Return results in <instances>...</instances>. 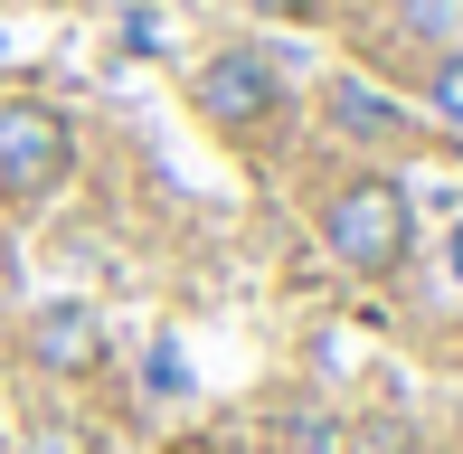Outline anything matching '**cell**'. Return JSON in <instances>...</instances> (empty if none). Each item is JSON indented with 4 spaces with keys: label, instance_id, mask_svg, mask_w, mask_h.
Returning <instances> with one entry per match:
<instances>
[{
    "label": "cell",
    "instance_id": "1",
    "mask_svg": "<svg viewBox=\"0 0 463 454\" xmlns=\"http://www.w3.org/2000/svg\"><path fill=\"white\" fill-rule=\"evenodd\" d=\"M312 227H322L331 265H350L360 284L397 275V265L416 256V199H407V180H388V171H350V180H331V190L312 199Z\"/></svg>",
    "mask_w": 463,
    "mask_h": 454
},
{
    "label": "cell",
    "instance_id": "2",
    "mask_svg": "<svg viewBox=\"0 0 463 454\" xmlns=\"http://www.w3.org/2000/svg\"><path fill=\"white\" fill-rule=\"evenodd\" d=\"M67 180H76V123L48 95H0V199L48 209Z\"/></svg>",
    "mask_w": 463,
    "mask_h": 454
},
{
    "label": "cell",
    "instance_id": "3",
    "mask_svg": "<svg viewBox=\"0 0 463 454\" xmlns=\"http://www.w3.org/2000/svg\"><path fill=\"white\" fill-rule=\"evenodd\" d=\"M189 105L199 123H218V133H256V123L284 114V76L265 48H208L199 76H189Z\"/></svg>",
    "mask_w": 463,
    "mask_h": 454
},
{
    "label": "cell",
    "instance_id": "4",
    "mask_svg": "<svg viewBox=\"0 0 463 454\" xmlns=\"http://www.w3.org/2000/svg\"><path fill=\"white\" fill-rule=\"evenodd\" d=\"M19 350H29V369H48V379H95V369L114 360L95 303H38L29 332H19Z\"/></svg>",
    "mask_w": 463,
    "mask_h": 454
},
{
    "label": "cell",
    "instance_id": "5",
    "mask_svg": "<svg viewBox=\"0 0 463 454\" xmlns=\"http://www.w3.org/2000/svg\"><path fill=\"white\" fill-rule=\"evenodd\" d=\"M322 114H331V133H350V142H397V133H407V114L378 105L369 86H331V95H322Z\"/></svg>",
    "mask_w": 463,
    "mask_h": 454
},
{
    "label": "cell",
    "instance_id": "6",
    "mask_svg": "<svg viewBox=\"0 0 463 454\" xmlns=\"http://www.w3.org/2000/svg\"><path fill=\"white\" fill-rule=\"evenodd\" d=\"M426 95H435V114H445L454 133H463V48H445V57L426 67Z\"/></svg>",
    "mask_w": 463,
    "mask_h": 454
},
{
    "label": "cell",
    "instance_id": "7",
    "mask_svg": "<svg viewBox=\"0 0 463 454\" xmlns=\"http://www.w3.org/2000/svg\"><path fill=\"white\" fill-rule=\"evenodd\" d=\"M256 10H265V19H312L322 0H256Z\"/></svg>",
    "mask_w": 463,
    "mask_h": 454
}]
</instances>
